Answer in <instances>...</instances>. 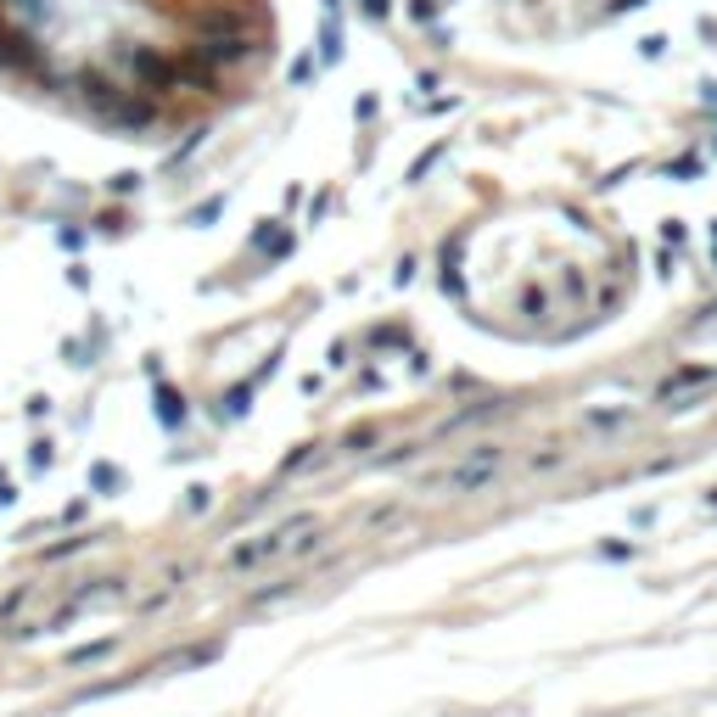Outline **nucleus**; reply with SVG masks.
Wrapping results in <instances>:
<instances>
[{"instance_id":"f257e3e1","label":"nucleus","mask_w":717,"mask_h":717,"mask_svg":"<svg viewBox=\"0 0 717 717\" xmlns=\"http://www.w3.org/2000/svg\"><path fill=\"white\" fill-rule=\"evenodd\" d=\"M275 0H0V85L107 135H169L253 96Z\"/></svg>"}]
</instances>
